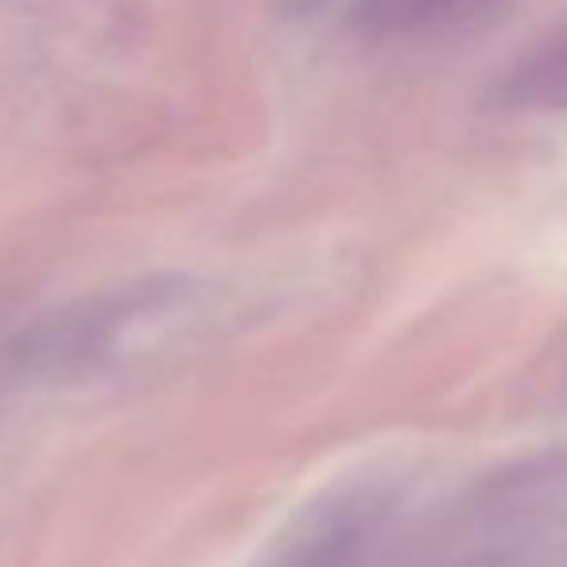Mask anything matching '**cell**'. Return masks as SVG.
I'll return each mask as SVG.
<instances>
[{
    "mask_svg": "<svg viewBox=\"0 0 567 567\" xmlns=\"http://www.w3.org/2000/svg\"><path fill=\"white\" fill-rule=\"evenodd\" d=\"M502 97L513 110H567V24L544 35L533 51H525L513 63V71L502 82Z\"/></svg>",
    "mask_w": 567,
    "mask_h": 567,
    "instance_id": "1",
    "label": "cell"
},
{
    "mask_svg": "<svg viewBox=\"0 0 567 567\" xmlns=\"http://www.w3.org/2000/svg\"><path fill=\"white\" fill-rule=\"evenodd\" d=\"M486 4L494 0H362L358 24L381 40H404V35L440 32L458 20H471Z\"/></svg>",
    "mask_w": 567,
    "mask_h": 567,
    "instance_id": "2",
    "label": "cell"
}]
</instances>
